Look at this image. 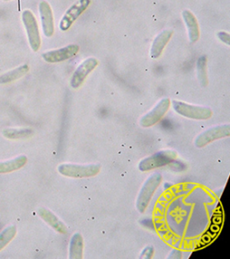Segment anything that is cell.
Masks as SVG:
<instances>
[{
    "label": "cell",
    "mask_w": 230,
    "mask_h": 259,
    "mask_svg": "<svg viewBox=\"0 0 230 259\" xmlns=\"http://www.w3.org/2000/svg\"><path fill=\"white\" fill-rule=\"evenodd\" d=\"M162 180H163V177L158 172L150 175V177L147 178V180L142 185L136 199V209L139 212L143 213L150 205V202L153 198L154 194L161 185Z\"/></svg>",
    "instance_id": "cell-1"
},
{
    "label": "cell",
    "mask_w": 230,
    "mask_h": 259,
    "mask_svg": "<svg viewBox=\"0 0 230 259\" xmlns=\"http://www.w3.org/2000/svg\"><path fill=\"white\" fill-rule=\"evenodd\" d=\"M177 158V153L174 150H163L142 158L139 163V169L142 172H148L159 167L168 166Z\"/></svg>",
    "instance_id": "cell-2"
},
{
    "label": "cell",
    "mask_w": 230,
    "mask_h": 259,
    "mask_svg": "<svg viewBox=\"0 0 230 259\" xmlns=\"http://www.w3.org/2000/svg\"><path fill=\"white\" fill-rule=\"evenodd\" d=\"M101 170L100 164H74L62 163L58 166V172L67 178H87L97 176Z\"/></svg>",
    "instance_id": "cell-3"
},
{
    "label": "cell",
    "mask_w": 230,
    "mask_h": 259,
    "mask_svg": "<svg viewBox=\"0 0 230 259\" xmlns=\"http://www.w3.org/2000/svg\"><path fill=\"white\" fill-rule=\"evenodd\" d=\"M171 103L173 105L174 112L179 115H182V117L203 121L212 116V110L207 106L192 105L179 100H173Z\"/></svg>",
    "instance_id": "cell-4"
},
{
    "label": "cell",
    "mask_w": 230,
    "mask_h": 259,
    "mask_svg": "<svg viewBox=\"0 0 230 259\" xmlns=\"http://www.w3.org/2000/svg\"><path fill=\"white\" fill-rule=\"evenodd\" d=\"M22 21L27 33L29 45L32 51L36 53L40 50V45H41L40 30H39L36 17L31 10L25 9L22 13Z\"/></svg>",
    "instance_id": "cell-5"
},
{
    "label": "cell",
    "mask_w": 230,
    "mask_h": 259,
    "mask_svg": "<svg viewBox=\"0 0 230 259\" xmlns=\"http://www.w3.org/2000/svg\"><path fill=\"white\" fill-rule=\"evenodd\" d=\"M229 135L230 125L228 123L213 126L205 130L202 134H199L194 141V146L201 149L215 141H218L223 138L229 137Z\"/></svg>",
    "instance_id": "cell-6"
},
{
    "label": "cell",
    "mask_w": 230,
    "mask_h": 259,
    "mask_svg": "<svg viewBox=\"0 0 230 259\" xmlns=\"http://www.w3.org/2000/svg\"><path fill=\"white\" fill-rule=\"evenodd\" d=\"M171 105V100L168 97L162 98L156 104L152 109L145 113L140 120V124L143 128H150L161 121L162 118L166 115Z\"/></svg>",
    "instance_id": "cell-7"
},
{
    "label": "cell",
    "mask_w": 230,
    "mask_h": 259,
    "mask_svg": "<svg viewBox=\"0 0 230 259\" xmlns=\"http://www.w3.org/2000/svg\"><path fill=\"white\" fill-rule=\"evenodd\" d=\"M91 0H77L66 11L60 22V29L62 32L68 31L77 18L85 12L91 4Z\"/></svg>",
    "instance_id": "cell-8"
},
{
    "label": "cell",
    "mask_w": 230,
    "mask_h": 259,
    "mask_svg": "<svg viewBox=\"0 0 230 259\" xmlns=\"http://www.w3.org/2000/svg\"><path fill=\"white\" fill-rule=\"evenodd\" d=\"M98 64L99 62L97 59L94 57H89L85 61H82L73 73L72 77L70 78V87L74 89H79L86 77H88L89 74L97 69Z\"/></svg>",
    "instance_id": "cell-9"
},
{
    "label": "cell",
    "mask_w": 230,
    "mask_h": 259,
    "mask_svg": "<svg viewBox=\"0 0 230 259\" xmlns=\"http://www.w3.org/2000/svg\"><path fill=\"white\" fill-rule=\"evenodd\" d=\"M79 46L77 45H69L63 48L56 49L48 51L42 54V58L48 63H59L62 61H68L73 57L76 56L79 52Z\"/></svg>",
    "instance_id": "cell-10"
},
{
    "label": "cell",
    "mask_w": 230,
    "mask_h": 259,
    "mask_svg": "<svg viewBox=\"0 0 230 259\" xmlns=\"http://www.w3.org/2000/svg\"><path fill=\"white\" fill-rule=\"evenodd\" d=\"M39 13H40V22L42 32L45 36H53L54 34V17H53V8L47 1H41L39 4Z\"/></svg>",
    "instance_id": "cell-11"
},
{
    "label": "cell",
    "mask_w": 230,
    "mask_h": 259,
    "mask_svg": "<svg viewBox=\"0 0 230 259\" xmlns=\"http://www.w3.org/2000/svg\"><path fill=\"white\" fill-rule=\"evenodd\" d=\"M37 213L45 223H47L49 226L53 228L58 233L66 234L68 232V228L65 225V223L55 213H53L52 210L45 207H41L38 210Z\"/></svg>",
    "instance_id": "cell-12"
},
{
    "label": "cell",
    "mask_w": 230,
    "mask_h": 259,
    "mask_svg": "<svg viewBox=\"0 0 230 259\" xmlns=\"http://www.w3.org/2000/svg\"><path fill=\"white\" fill-rule=\"evenodd\" d=\"M174 32L170 29L163 30L160 33H158L156 38L154 39L151 48H150V57L156 60L161 56L162 53L166 48V45L169 42L170 39L172 38Z\"/></svg>",
    "instance_id": "cell-13"
},
{
    "label": "cell",
    "mask_w": 230,
    "mask_h": 259,
    "mask_svg": "<svg viewBox=\"0 0 230 259\" xmlns=\"http://www.w3.org/2000/svg\"><path fill=\"white\" fill-rule=\"evenodd\" d=\"M182 15L186 28L188 30L189 40L192 44H195L200 38V27L197 18L194 16V13L187 9L182 11Z\"/></svg>",
    "instance_id": "cell-14"
},
{
    "label": "cell",
    "mask_w": 230,
    "mask_h": 259,
    "mask_svg": "<svg viewBox=\"0 0 230 259\" xmlns=\"http://www.w3.org/2000/svg\"><path fill=\"white\" fill-rule=\"evenodd\" d=\"M28 158L25 155H19L7 161L0 162V174H8L24 167Z\"/></svg>",
    "instance_id": "cell-15"
},
{
    "label": "cell",
    "mask_w": 230,
    "mask_h": 259,
    "mask_svg": "<svg viewBox=\"0 0 230 259\" xmlns=\"http://www.w3.org/2000/svg\"><path fill=\"white\" fill-rule=\"evenodd\" d=\"M83 249H84V239L80 233L76 232L72 235L69 247V259L83 258Z\"/></svg>",
    "instance_id": "cell-16"
},
{
    "label": "cell",
    "mask_w": 230,
    "mask_h": 259,
    "mask_svg": "<svg viewBox=\"0 0 230 259\" xmlns=\"http://www.w3.org/2000/svg\"><path fill=\"white\" fill-rule=\"evenodd\" d=\"M30 70V67L27 64L21 65L16 69H11L8 72L0 75V84H8L17 79H20L21 77L25 76Z\"/></svg>",
    "instance_id": "cell-17"
},
{
    "label": "cell",
    "mask_w": 230,
    "mask_h": 259,
    "mask_svg": "<svg viewBox=\"0 0 230 259\" xmlns=\"http://www.w3.org/2000/svg\"><path fill=\"white\" fill-rule=\"evenodd\" d=\"M3 136L8 140H23L33 135V131L30 128H8L3 131Z\"/></svg>",
    "instance_id": "cell-18"
},
{
    "label": "cell",
    "mask_w": 230,
    "mask_h": 259,
    "mask_svg": "<svg viewBox=\"0 0 230 259\" xmlns=\"http://www.w3.org/2000/svg\"><path fill=\"white\" fill-rule=\"evenodd\" d=\"M16 233L17 229L15 225L8 226L0 232V251L3 250L5 247L15 239Z\"/></svg>",
    "instance_id": "cell-19"
},
{
    "label": "cell",
    "mask_w": 230,
    "mask_h": 259,
    "mask_svg": "<svg viewBox=\"0 0 230 259\" xmlns=\"http://www.w3.org/2000/svg\"><path fill=\"white\" fill-rule=\"evenodd\" d=\"M197 72L199 80L203 87L208 85V73H207L206 56H201L197 61Z\"/></svg>",
    "instance_id": "cell-20"
},
{
    "label": "cell",
    "mask_w": 230,
    "mask_h": 259,
    "mask_svg": "<svg viewBox=\"0 0 230 259\" xmlns=\"http://www.w3.org/2000/svg\"><path fill=\"white\" fill-rule=\"evenodd\" d=\"M154 247L152 246H148L146 247L141 253L140 258L141 259H150L153 257L154 255Z\"/></svg>",
    "instance_id": "cell-21"
},
{
    "label": "cell",
    "mask_w": 230,
    "mask_h": 259,
    "mask_svg": "<svg viewBox=\"0 0 230 259\" xmlns=\"http://www.w3.org/2000/svg\"><path fill=\"white\" fill-rule=\"evenodd\" d=\"M217 36L218 37V39L223 41L224 44H226V45H230V34L228 32H224V31H219L217 33Z\"/></svg>",
    "instance_id": "cell-22"
},
{
    "label": "cell",
    "mask_w": 230,
    "mask_h": 259,
    "mask_svg": "<svg viewBox=\"0 0 230 259\" xmlns=\"http://www.w3.org/2000/svg\"><path fill=\"white\" fill-rule=\"evenodd\" d=\"M182 251L178 250V249H173L170 251L169 255L166 256L167 259H181L182 258Z\"/></svg>",
    "instance_id": "cell-23"
},
{
    "label": "cell",
    "mask_w": 230,
    "mask_h": 259,
    "mask_svg": "<svg viewBox=\"0 0 230 259\" xmlns=\"http://www.w3.org/2000/svg\"><path fill=\"white\" fill-rule=\"evenodd\" d=\"M4 1H10V0H4Z\"/></svg>",
    "instance_id": "cell-24"
}]
</instances>
